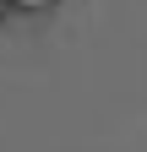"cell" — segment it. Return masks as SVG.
<instances>
[{"label":"cell","instance_id":"6da1fadb","mask_svg":"<svg viewBox=\"0 0 147 152\" xmlns=\"http://www.w3.org/2000/svg\"><path fill=\"white\" fill-rule=\"evenodd\" d=\"M27 6H44V0H27Z\"/></svg>","mask_w":147,"mask_h":152}]
</instances>
